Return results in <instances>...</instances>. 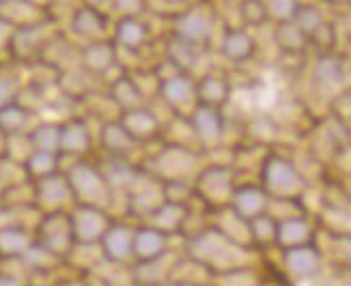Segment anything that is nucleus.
<instances>
[{
	"mask_svg": "<svg viewBox=\"0 0 351 286\" xmlns=\"http://www.w3.org/2000/svg\"><path fill=\"white\" fill-rule=\"evenodd\" d=\"M171 3H181V0H171Z\"/></svg>",
	"mask_w": 351,
	"mask_h": 286,
	"instance_id": "nucleus-25",
	"label": "nucleus"
},
{
	"mask_svg": "<svg viewBox=\"0 0 351 286\" xmlns=\"http://www.w3.org/2000/svg\"><path fill=\"white\" fill-rule=\"evenodd\" d=\"M28 142L33 151H52L60 146V123H39L28 131Z\"/></svg>",
	"mask_w": 351,
	"mask_h": 286,
	"instance_id": "nucleus-18",
	"label": "nucleus"
},
{
	"mask_svg": "<svg viewBox=\"0 0 351 286\" xmlns=\"http://www.w3.org/2000/svg\"><path fill=\"white\" fill-rule=\"evenodd\" d=\"M149 41V30L145 24H141L136 18H123L117 26L114 33V45L128 50H141Z\"/></svg>",
	"mask_w": 351,
	"mask_h": 286,
	"instance_id": "nucleus-14",
	"label": "nucleus"
},
{
	"mask_svg": "<svg viewBox=\"0 0 351 286\" xmlns=\"http://www.w3.org/2000/svg\"><path fill=\"white\" fill-rule=\"evenodd\" d=\"M93 146V133L88 131L86 120L82 118H69L60 123V157H73L84 159V155Z\"/></svg>",
	"mask_w": 351,
	"mask_h": 286,
	"instance_id": "nucleus-8",
	"label": "nucleus"
},
{
	"mask_svg": "<svg viewBox=\"0 0 351 286\" xmlns=\"http://www.w3.org/2000/svg\"><path fill=\"white\" fill-rule=\"evenodd\" d=\"M69 220L75 246H99L104 233L112 224L108 211L88 205H73L69 211Z\"/></svg>",
	"mask_w": 351,
	"mask_h": 286,
	"instance_id": "nucleus-4",
	"label": "nucleus"
},
{
	"mask_svg": "<svg viewBox=\"0 0 351 286\" xmlns=\"http://www.w3.org/2000/svg\"><path fill=\"white\" fill-rule=\"evenodd\" d=\"M136 142L132 140V135L125 131V127L121 125V120H110L101 129V146L108 151L112 157H123L128 151Z\"/></svg>",
	"mask_w": 351,
	"mask_h": 286,
	"instance_id": "nucleus-15",
	"label": "nucleus"
},
{
	"mask_svg": "<svg viewBox=\"0 0 351 286\" xmlns=\"http://www.w3.org/2000/svg\"><path fill=\"white\" fill-rule=\"evenodd\" d=\"M67 181L73 192L75 205L99 207L108 211L114 198V187L110 185L108 177L99 166L90 164L88 159H75L65 170Z\"/></svg>",
	"mask_w": 351,
	"mask_h": 286,
	"instance_id": "nucleus-1",
	"label": "nucleus"
},
{
	"mask_svg": "<svg viewBox=\"0 0 351 286\" xmlns=\"http://www.w3.org/2000/svg\"><path fill=\"white\" fill-rule=\"evenodd\" d=\"M134 231L136 226L123 220H112L108 231L104 233L99 241V252L104 263H108L112 267H125L134 263Z\"/></svg>",
	"mask_w": 351,
	"mask_h": 286,
	"instance_id": "nucleus-5",
	"label": "nucleus"
},
{
	"mask_svg": "<svg viewBox=\"0 0 351 286\" xmlns=\"http://www.w3.org/2000/svg\"><path fill=\"white\" fill-rule=\"evenodd\" d=\"M35 241H37V246L54 254L56 259L67 261V256L75 248L69 211L39 216L35 222Z\"/></svg>",
	"mask_w": 351,
	"mask_h": 286,
	"instance_id": "nucleus-2",
	"label": "nucleus"
},
{
	"mask_svg": "<svg viewBox=\"0 0 351 286\" xmlns=\"http://www.w3.org/2000/svg\"><path fill=\"white\" fill-rule=\"evenodd\" d=\"M35 246V226L7 222L0 226V261L18 263Z\"/></svg>",
	"mask_w": 351,
	"mask_h": 286,
	"instance_id": "nucleus-6",
	"label": "nucleus"
},
{
	"mask_svg": "<svg viewBox=\"0 0 351 286\" xmlns=\"http://www.w3.org/2000/svg\"><path fill=\"white\" fill-rule=\"evenodd\" d=\"M33 205L39 216L71 211L75 200H73V192H71L65 170L33 181Z\"/></svg>",
	"mask_w": 351,
	"mask_h": 286,
	"instance_id": "nucleus-3",
	"label": "nucleus"
},
{
	"mask_svg": "<svg viewBox=\"0 0 351 286\" xmlns=\"http://www.w3.org/2000/svg\"><path fill=\"white\" fill-rule=\"evenodd\" d=\"M33 110L22 105L20 101H11L7 105H0V129H3L9 138H18V135H28L33 129Z\"/></svg>",
	"mask_w": 351,
	"mask_h": 286,
	"instance_id": "nucleus-10",
	"label": "nucleus"
},
{
	"mask_svg": "<svg viewBox=\"0 0 351 286\" xmlns=\"http://www.w3.org/2000/svg\"><path fill=\"white\" fill-rule=\"evenodd\" d=\"M28 280L18 276V274H11V271L0 269V286H24Z\"/></svg>",
	"mask_w": 351,
	"mask_h": 286,
	"instance_id": "nucleus-20",
	"label": "nucleus"
},
{
	"mask_svg": "<svg viewBox=\"0 0 351 286\" xmlns=\"http://www.w3.org/2000/svg\"><path fill=\"white\" fill-rule=\"evenodd\" d=\"M80 56H82V65L93 73H106L117 60L114 45L106 41H90L80 52Z\"/></svg>",
	"mask_w": 351,
	"mask_h": 286,
	"instance_id": "nucleus-12",
	"label": "nucleus"
},
{
	"mask_svg": "<svg viewBox=\"0 0 351 286\" xmlns=\"http://www.w3.org/2000/svg\"><path fill=\"white\" fill-rule=\"evenodd\" d=\"M60 153L52 151H30L24 159V168L30 181H39L43 177H50L54 172H60Z\"/></svg>",
	"mask_w": 351,
	"mask_h": 286,
	"instance_id": "nucleus-13",
	"label": "nucleus"
},
{
	"mask_svg": "<svg viewBox=\"0 0 351 286\" xmlns=\"http://www.w3.org/2000/svg\"><path fill=\"white\" fill-rule=\"evenodd\" d=\"M54 286H86V282L78 278V280H63V282H58Z\"/></svg>",
	"mask_w": 351,
	"mask_h": 286,
	"instance_id": "nucleus-22",
	"label": "nucleus"
},
{
	"mask_svg": "<svg viewBox=\"0 0 351 286\" xmlns=\"http://www.w3.org/2000/svg\"><path fill=\"white\" fill-rule=\"evenodd\" d=\"M9 155V135L0 129V157Z\"/></svg>",
	"mask_w": 351,
	"mask_h": 286,
	"instance_id": "nucleus-21",
	"label": "nucleus"
},
{
	"mask_svg": "<svg viewBox=\"0 0 351 286\" xmlns=\"http://www.w3.org/2000/svg\"><path fill=\"white\" fill-rule=\"evenodd\" d=\"M171 252V235H166L154 226L141 224L134 231V265L151 263Z\"/></svg>",
	"mask_w": 351,
	"mask_h": 286,
	"instance_id": "nucleus-7",
	"label": "nucleus"
},
{
	"mask_svg": "<svg viewBox=\"0 0 351 286\" xmlns=\"http://www.w3.org/2000/svg\"><path fill=\"white\" fill-rule=\"evenodd\" d=\"M194 90L196 88L188 82L186 75H175V78L171 75V78H164L160 84V95L171 108H181L186 99L194 95Z\"/></svg>",
	"mask_w": 351,
	"mask_h": 286,
	"instance_id": "nucleus-16",
	"label": "nucleus"
},
{
	"mask_svg": "<svg viewBox=\"0 0 351 286\" xmlns=\"http://www.w3.org/2000/svg\"><path fill=\"white\" fill-rule=\"evenodd\" d=\"M13 33H15V24L9 22L5 15L0 13V50H9Z\"/></svg>",
	"mask_w": 351,
	"mask_h": 286,
	"instance_id": "nucleus-19",
	"label": "nucleus"
},
{
	"mask_svg": "<svg viewBox=\"0 0 351 286\" xmlns=\"http://www.w3.org/2000/svg\"><path fill=\"white\" fill-rule=\"evenodd\" d=\"M71 26H73V30L78 35L95 39L97 33H101V30L106 28V18H104L101 11H97L93 7H82V9H78V11L73 13Z\"/></svg>",
	"mask_w": 351,
	"mask_h": 286,
	"instance_id": "nucleus-17",
	"label": "nucleus"
},
{
	"mask_svg": "<svg viewBox=\"0 0 351 286\" xmlns=\"http://www.w3.org/2000/svg\"><path fill=\"white\" fill-rule=\"evenodd\" d=\"M24 286H54V284H43V282H33V280H28Z\"/></svg>",
	"mask_w": 351,
	"mask_h": 286,
	"instance_id": "nucleus-23",
	"label": "nucleus"
},
{
	"mask_svg": "<svg viewBox=\"0 0 351 286\" xmlns=\"http://www.w3.org/2000/svg\"><path fill=\"white\" fill-rule=\"evenodd\" d=\"M7 3H11V0H0V5H7Z\"/></svg>",
	"mask_w": 351,
	"mask_h": 286,
	"instance_id": "nucleus-24",
	"label": "nucleus"
},
{
	"mask_svg": "<svg viewBox=\"0 0 351 286\" xmlns=\"http://www.w3.org/2000/svg\"><path fill=\"white\" fill-rule=\"evenodd\" d=\"M0 265H3V261H0Z\"/></svg>",
	"mask_w": 351,
	"mask_h": 286,
	"instance_id": "nucleus-27",
	"label": "nucleus"
},
{
	"mask_svg": "<svg viewBox=\"0 0 351 286\" xmlns=\"http://www.w3.org/2000/svg\"><path fill=\"white\" fill-rule=\"evenodd\" d=\"M0 209H3V205H0Z\"/></svg>",
	"mask_w": 351,
	"mask_h": 286,
	"instance_id": "nucleus-26",
	"label": "nucleus"
},
{
	"mask_svg": "<svg viewBox=\"0 0 351 286\" xmlns=\"http://www.w3.org/2000/svg\"><path fill=\"white\" fill-rule=\"evenodd\" d=\"M130 286H134V284H130Z\"/></svg>",
	"mask_w": 351,
	"mask_h": 286,
	"instance_id": "nucleus-28",
	"label": "nucleus"
},
{
	"mask_svg": "<svg viewBox=\"0 0 351 286\" xmlns=\"http://www.w3.org/2000/svg\"><path fill=\"white\" fill-rule=\"evenodd\" d=\"M121 125L125 127V131L132 135V140L138 144V142H147L151 138H156L160 133V120L156 118V114L147 110L145 105L141 108H134V110H125L123 116L119 118Z\"/></svg>",
	"mask_w": 351,
	"mask_h": 286,
	"instance_id": "nucleus-9",
	"label": "nucleus"
},
{
	"mask_svg": "<svg viewBox=\"0 0 351 286\" xmlns=\"http://www.w3.org/2000/svg\"><path fill=\"white\" fill-rule=\"evenodd\" d=\"M183 222H186V207L177 205V203L164 200L162 205H158L154 209V213L147 218L145 224L154 226V229H158V231H162V233L173 237L175 233H179Z\"/></svg>",
	"mask_w": 351,
	"mask_h": 286,
	"instance_id": "nucleus-11",
	"label": "nucleus"
}]
</instances>
